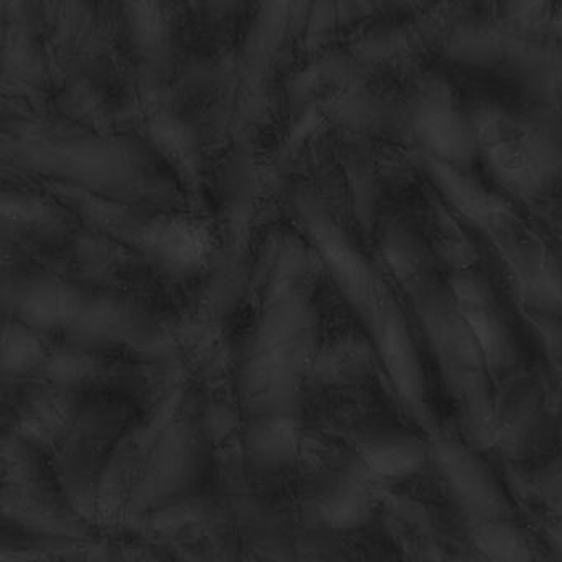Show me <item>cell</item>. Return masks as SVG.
Instances as JSON below:
<instances>
[{"label":"cell","instance_id":"cell-5","mask_svg":"<svg viewBox=\"0 0 562 562\" xmlns=\"http://www.w3.org/2000/svg\"><path fill=\"white\" fill-rule=\"evenodd\" d=\"M4 364L12 371H25L37 367L42 358V341L29 325L15 324L12 330H5Z\"/></svg>","mask_w":562,"mask_h":562},{"label":"cell","instance_id":"cell-3","mask_svg":"<svg viewBox=\"0 0 562 562\" xmlns=\"http://www.w3.org/2000/svg\"><path fill=\"white\" fill-rule=\"evenodd\" d=\"M361 456L373 472L387 476L413 473L423 463L424 447L411 434L386 430L361 443Z\"/></svg>","mask_w":562,"mask_h":562},{"label":"cell","instance_id":"cell-2","mask_svg":"<svg viewBox=\"0 0 562 562\" xmlns=\"http://www.w3.org/2000/svg\"><path fill=\"white\" fill-rule=\"evenodd\" d=\"M479 136L492 162L509 179H538L544 167V149L538 137L516 120L492 116L479 123Z\"/></svg>","mask_w":562,"mask_h":562},{"label":"cell","instance_id":"cell-1","mask_svg":"<svg viewBox=\"0 0 562 562\" xmlns=\"http://www.w3.org/2000/svg\"><path fill=\"white\" fill-rule=\"evenodd\" d=\"M5 304L29 327L88 341L153 348L160 338L156 321L133 302L91 294L50 276L12 279L5 284Z\"/></svg>","mask_w":562,"mask_h":562},{"label":"cell","instance_id":"cell-4","mask_svg":"<svg viewBox=\"0 0 562 562\" xmlns=\"http://www.w3.org/2000/svg\"><path fill=\"white\" fill-rule=\"evenodd\" d=\"M417 126L427 146L442 156L460 159L472 147L469 126L450 108L430 104L420 114Z\"/></svg>","mask_w":562,"mask_h":562}]
</instances>
